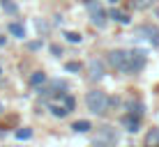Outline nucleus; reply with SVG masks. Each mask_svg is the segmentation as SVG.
Returning <instances> with one entry per match:
<instances>
[{
    "label": "nucleus",
    "instance_id": "17",
    "mask_svg": "<svg viewBox=\"0 0 159 147\" xmlns=\"http://www.w3.org/2000/svg\"><path fill=\"white\" fill-rule=\"evenodd\" d=\"M16 138H19V140H28V138H32V129H28V127L19 129V131H16Z\"/></svg>",
    "mask_w": 159,
    "mask_h": 147
},
{
    "label": "nucleus",
    "instance_id": "2",
    "mask_svg": "<svg viewBox=\"0 0 159 147\" xmlns=\"http://www.w3.org/2000/svg\"><path fill=\"white\" fill-rule=\"evenodd\" d=\"M106 62L120 74H131V62H129V51H111L106 55Z\"/></svg>",
    "mask_w": 159,
    "mask_h": 147
},
{
    "label": "nucleus",
    "instance_id": "11",
    "mask_svg": "<svg viewBox=\"0 0 159 147\" xmlns=\"http://www.w3.org/2000/svg\"><path fill=\"white\" fill-rule=\"evenodd\" d=\"M72 129H74L76 133H85V131H90V129H92V124L88 122V119H79V122L72 124Z\"/></svg>",
    "mask_w": 159,
    "mask_h": 147
},
{
    "label": "nucleus",
    "instance_id": "8",
    "mask_svg": "<svg viewBox=\"0 0 159 147\" xmlns=\"http://www.w3.org/2000/svg\"><path fill=\"white\" fill-rule=\"evenodd\" d=\"M122 127L127 129L129 133H136L141 129V115H136V113H125L122 115Z\"/></svg>",
    "mask_w": 159,
    "mask_h": 147
},
{
    "label": "nucleus",
    "instance_id": "5",
    "mask_svg": "<svg viewBox=\"0 0 159 147\" xmlns=\"http://www.w3.org/2000/svg\"><path fill=\"white\" fill-rule=\"evenodd\" d=\"M129 62H131V74H139L141 69L145 67V51H141V48H131L129 51Z\"/></svg>",
    "mask_w": 159,
    "mask_h": 147
},
{
    "label": "nucleus",
    "instance_id": "14",
    "mask_svg": "<svg viewBox=\"0 0 159 147\" xmlns=\"http://www.w3.org/2000/svg\"><path fill=\"white\" fill-rule=\"evenodd\" d=\"M0 5H2V9L7 14H19V7H16V2H12V0H0Z\"/></svg>",
    "mask_w": 159,
    "mask_h": 147
},
{
    "label": "nucleus",
    "instance_id": "20",
    "mask_svg": "<svg viewBox=\"0 0 159 147\" xmlns=\"http://www.w3.org/2000/svg\"><path fill=\"white\" fill-rule=\"evenodd\" d=\"M39 46H42V41H30V44H28V51H37Z\"/></svg>",
    "mask_w": 159,
    "mask_h": 147
},
{
    "label": "nucleus",
    "instance_id": "4",
    "mask_svg": "<svg viewBox=\"0 0 159 147\" xmlns=\"http://www.w3.org/2000/svg\"><path fill=\"white\" fill-rule=\"evenodd\" d=\"M116 143H118V136L111 127H104L102 131L95 133V138H92V145L95 147H113Z\"/></svg>",
    "mask_w": 159,
    "mask_h": 147
},
{
    "label": "nucleus",
    "instance_id": "10",
    "mask_svg": "<svg viewBox=\"0 0 159 147\" xmlns=\"http://www.w3.org/2000/svg\"><path fill=\"white\" fill-rule=\"evenodd\" d=\"M7 30H9V35H14V37H19V39H23L25 37V28H23V23H9L7 25Z\"/></svg>",
    "mask_w": 159,
    "mask_h": 147
},
{
    "label": "nucleus",
    "instance_id": "19",
    "mask_svg": "<svg viewBox=\"0 0 159 147\" xmlns=\"http://www.w3.org/2000/svg\"><path fill=\"white\" fill-rule=\"evenodd\" d=\"M136 5H139L141 9H148V7H152V5H155V0H136Z\"/></svg>",
    "mask_w": 159,
    "mask_h": 147
},
{
    "label": "nucleus",
    "instance_id": "13",
    "mask_svg": "<svg viewBox=\"0 0 159 147\" xmlns=\"http://www.w3.org/2000/svg\"><path fill=\"white\" fill-rule=\"evenodd\" d=\"M51 113H53L56 117H65L69 110L65 108V103H51Z\"/></svg>",
    "mask_w": 159,
    "mask_h": 147
},
{
    "label": "nucleus",
    "instance_id": "6",
    "mask_svg": "<svg viewBox=\"0 0 159 147\" xmlns=\"http://www.w3.org/2000/svg\"><path fill=\"white\" fill-rule=\"evenodd\" d=\"M104 74H106V67H104V62L102 60H90L88 62V78L90 80H102L104 78Z\"/></svg>",
    "mask_w": 159,
    "mask_h": 147
},
{
    "label": "nucleus",
    "instance_id": "25",
    "mask_svg": "<svg viewBox=\"0 0 159 147\" xmlns=\"http://www.w3.org/2000/svg\"><path fill=\"white\" fill-rule=\"evenodd\" d=\"M0 74H2V67H0Z\"/></svg>",
    "mask_w": 159,
    "mask_h": 147
},
{
    "label": "nucleus",
    "instance_id": "1",
    "mask_svg": "<svg viewBox=\"0 0 159 147\" xmlns=\"http://www.w3.org/2000/svg\"><path fill=\"white\" fill-rule=\"evenodd\" d=\"M108 103H111V99H108L102 90H92V92H88V97H85L88 110L95 113V115H102V113L108 108Z\"/></svg>",
    "mask_w": 159,
    "mask_h": 147
},
{
    "label": "nucleus",
    "instance_id": "18",
    "mask_svg": "<svg viewBox=\"0 0 159 147\" xmlns=\"http://www.w3.org/2000/svg\"><path fill=\"white\" fill-rule=\"evenodd\" d=\"M81 69H83L81 62H67L65 64V71H81Z\"/></svg>",
    "mask_w": 159,
    "mask_h": 147
},
{
    "label": "nucleus",
    "instance_id": "24",
    "mask_svg": "<svg viewBox=\"0 0 159 147\" xmlns=\"http://www.w3.org/2000/svg\"><path fill=\"white\" fill-rule=\"evenodd\" d=\"M111 2H118V0H111Z\"/></svg>",
    "mask_w": 159,
    "mask_h": 147
},
{
    "label": "nucleus",
    "instance_id": "12",
    "mask_svg": "<svg viewBox=\"0 0 159 147\" xmlns=\"http://www.w3.org/2000/svg\"><path fill=\"white\" fill-rule=\"evenodd\" d=\"M145 145L148 147H159V129H152L145 138Z\"/></svg>",
    "mask_w": 159,
    "mask_h": 147
},
{
    "label": "nucleus",
    "instance_id": "22",
    "mask_svg": "<svg viewBox=\"0 0 159 147\" xmlns=\"http://www.w3.org/2000/svg\"><path fill=\"white\" fill-rule=\"evenodd\" d=\"M0 46H5V37H0Z\"/></svg>",
    "mask_w": 159,
    "mask_h": 147
},
{
    "label": "nucleus",
    "instance_id": "15",
    "mask_svg": "<svg viewBox=\"0 0 159 147\" xmlns=\"http://www.w3.org/2000/svg\"><path fill=\"white\" fill-rule=\"evenodd\" d=\"M44 80H46V74H44V71H35V74L30 76V85H32V88H37V85H42Z\"/></svg>",
    "mask_w": 159,
    "mask_h": 147
},
{
    "label": "nucleus",
    "instance_id": "16",
    "mask_svg": "<svg viewBox=\"0 0 159 147\" xmlns=\"http://www.w3.org/2000/svg\"><path fill=\"white\" fill-rule=\"evenodd\" d=\"M65 39L72 41V44H81V39H83V37H81L79 32H74V30H67V32H65Z\"/></svg>",
    "mask_w": 159,
    "mask_h": 147
},
{
    "label": "nucleus",
    "instance_id": "7",
    "mask_svg": "<svg viewBox=\"0 0 159 147\" xmlns=\"http://www.w3.org/2000/svg\"><path fill=\"white\" fill-rule=\"evenodd\" d=\"M136 32H139L141 37H145L152 46H159V30H157V25H150V23L139 25V30H136Z\"/></svg>",
    "mask_w": 159,
    "mask_h": 147
},
{
    "label": "nucleus",
    "instance_id": "9",
    "mask_svg": "<svg viewBox=\"0 0 159 147\" xmlns=\"http://www.w3.org/2000/svg\"><path fill=\"white\" fill-rule=\"evenodd\" d=\"M108 16H111V19H116V21H118V23H125V25H127V23H131V19H129V14H127V12H120V9H118V7H113V9H108Z\"/></svg>",
    "mask_w": 159,
    "mask_h": 147
},
{
    "label": "nucleus",
    "instance_id": "23",
    "mask_svg": "<svg viewBox=\"0 0 159 147\" xmlns=\"http://www.w3.org/2000/svg\"><path fill=\"white\" fill-rule=\"evenodd\" d=\"M0 110H2V103H0Z\"/></svg>",
    "mask_w": 159,
    "mask_h": 147
},
{
    "label": "nucleus",
    "instance_id": "3",
    "mask_svg": "<svg viewBox=\"0 0 159 147\" xmlns=\"http://www.w3.org/2000/svg\"><path fill=\"white\" fill-rule=\"evenodd\" d=\"M85 7H88V12H90V21H92V25L95 28H106V9H102L99 5L95 2V0H90V2H85Z\"/></svg>",
    "mask_w": 159,
    "mask_h": 147
},
{
    "label": "nucleus",
    "instance_id": "21",
    "mask_svg": "<svg viewBox=\"0 0 159 147\" xmlns=\"http://www.w3.org/2000/svg\"><path fill=\"white\" fill-rule=\"evenodd\" d=\"M51 53H53V55H60V53H62V48H60L58 44H51Z\"/></svg>",
    "mask_w": 159,
    "mask_h": 147
}]
</instances>
